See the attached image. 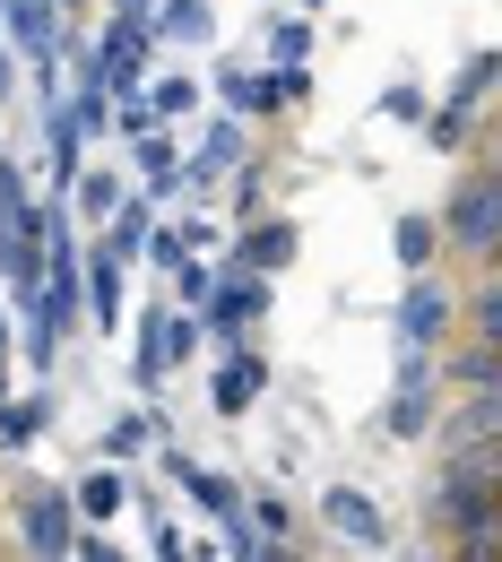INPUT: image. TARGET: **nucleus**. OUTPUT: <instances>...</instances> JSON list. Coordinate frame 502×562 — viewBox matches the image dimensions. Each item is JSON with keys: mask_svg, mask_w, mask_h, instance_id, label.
Instances as JSON below:
<instances>
[{"mask_svg": "<svg viewBox=\"0 0 502 562\" xmlns=\"http://www.w3.org/2000/svg\"><path fill=\"white\" fill-rule=\"evenodd\" d=\"M200 312H209V338H216V347H243V338L260 329V312H269V285L252 278V269H216L209 294H200Z\"/></svg>", "mask_w": 502, "mask_h": 562, "instance_id": "nucleus-1", "label": "nucleus"}, {"mask_svg": "<svg viewBox=\"0 0 502 562\" xmlns=\"http://www.w3.org/2000/svg\"><path fill=\"white\" fill-rule=\"evenodd\" d=\"M494 78H502V44H486V53H468V70L450 78V95H442V113H425V122H433L425 139H433V147H459V139H468V122H477V104L494 95Z\"/></svg>", "mask_w": 502, "mask_h": 562, "instance_id": "nucleus-2", "label": "nucleus"}, {"mask_svg": "<svg viewBox=\"0 0 502 562\" xmlns=\"http://www.w3.org/2000/svg\"><path fill=\"white\" fill-rule=\"evenodd\" d=\"M147 53H156V26H147V18H113V35H104L87 61H96V78H104L113 95H140L147 87Z\"/></svg>", "mask_w": 502, "mask_h": 562, "instance_id": "nucleus-3", "label": "nucleus"}, {"mask_svg": "<svg viewBox=\"0 0 502 562\" xmlns=\"http://www.w3.org/2000/svg\"><path fill=\"white\" fill-rule=\"evenodd\" d=\"M234 165H243V113H225V122L200 131V147H191V156H182V173H174V191H216Z\"/></svg>", "mask_w": 502, "mask_h": 562, "instance_id": "nucleus-4", "label": "nucleus"}, {"mask_svg": "<svg viewBox=\"0 0 502 562\" xmlns=\"http://www.w3.org/2000/svg\"><path fill=\"white\" fill-rule=\"evenodd\" d=\"M450 234H459L468 251L502 243V173H468V182L450 191Z\"/></svg>", "mask_w": 502, "mask_h": 562, "instance_id": "nucleus-5", "label": "nucleus"}, {"mask_svg": "<svg viewBox=\"0 0 502 562\" xmlns=\"http://www.w3.org/2000/svg\"><path fill=\"white\" fill-rule=\"evenodd\" d=\"M260 398H269V363H260L252 347H234L225 363H216V381H209V407L216 416H252Z\"/></svg>", "mask_w": 502, "mask_h": 562, "instance_id": "nucleus-6", "label": "nucleus"}, {"mask_svg": "<svg viewBox=\"0 0 502 562\" xmlns=\"http://www.w3.org/2000/svg\"><path fill=\"white\" fill-rule=\"evenodd\" d=\"M18 537H26V554H70L78 546V519H70V493H35L26 510H18Z\"/></svg>", "mask_w": 502, "mask_h": 562, "instance_id": "nucleus-7", "label": "nucleus"}, {"mask_svg": "<svg viewBox=\"0 0 502 562\" xmlns=\"http://www.w3.org/2000/svg\"><path fill=\"white\" fill-rule=\"evenodd\" d=\"M321 519H330L347 546H381V537H390L381 502H372V493H356V485H330V493H321Z\"/></svg>", "mask_w": 502, "mask_h": 562, "instance_id": "nucleus-8", "label": "nucleus"}, {"mask_svg": "<svg viewBox=\"0 0 502 562\" xmlns=\"http://www.w3.org/2000/svg\"><path fill=\"white\" fill-rule=\"evenodd\" d=\"M165 476L182 485V502H200V510H216V519H225V510H243L234 476H225V468H209V459H191V450H174V459H165Z\"/></svg>", "mask_w": 502, "mask_h": 562, "instance_id": "nucleus-9", "label": "nucleus"}, {"mask_svg": "<svg viewBox=\"0 0 502 562\" xmlns=\"http://www.w3.org/2000/svg\"><path fill=\"white\" fill-rule=\"evenodd\" d=\"M442 321H450V294H442V285L425 278V269H416L408 303H399V347H416V355H425L433 338H442Z\"/></svg>", "mask_w": 502, "mask_h": 562, "instance_id": "nucleus-10", "label": "nucleus"}, {"mask_svg": "<svg viewBox=\"0 0 502 562\" xmlns=\"http://www.w3.org/2000/svg\"><path fill=\"white\" fill-rule=\"evenodd\" d=\"M433 424V381H425V355L408 347V363H399V390H390V432L399 441H416Z\"/></svg>", "mask_w": 502, "mask_h": 562, "instance_id": "nucleus-11", "label": "nucleus"}, {"mask_svg": "<svg viewBox=\"0 0 502 562\" xmlns=\"http://www.w3.org/2000/svg\"><path fill=\"white\" fill-rule=\"evenodd\" d=\"M0 18H9V44H18V53H35V61L62 53V35H53L62 0H0Z\"/></svg>", "mask_w": 502, "mask_h": 562, "instance_id": "nucleus-12", "label": "nucleus"}, {"mask_svg": "<svg viewBox=\"0 0 502 562\" xmlns=\"http://www.w3.org/2000/svg\"><path fill=\"white\" fill-rule=\"evenodd\" d=\"M156 44H182V53H200V44H216V9L209 0H156Z\"/></svg>", "mask_w": 502, "mask_h": 562, "instance_id": "nucleus-13", "label": "nucleus"}, {"mask_svg": "<svg viewBox=\"0 0 502 562\" xmlns=\"http://www.w3.org/2000/svg\"><path fill=\"white\" fill-rule=\"evenodd\" d=\"M87 528H104V519H122L131 510V468L113 459V468H96V476H78V502H70Z\"/></svg>", "mask_w": 502, "mask_h": 562, "instance_id": "nucleus-14", "label": "nucleus"}, {"mask_svg": "<svg viewBox=\"0 0 502 562\" xmlns=\"http://www.w3.org/2000/svg\"><path fill=\"white\" fill-rule=\"evenodd\" d=\"M131 139V165H140L156 191H174V173H182V147L165 139V122H140V131H122Z\"/></svg>", "mask_w": 502, "mask_h": 562, "instance_id": "nucleus-15", "label": "nucleus"}, {"mask_svg": "<svg viewBox=\"0 0 502 562\" xmlns=\"http://www.w3.org/2000/svg\"><path fill=\"white\" fill-rule=\"evenodd\" d=\"M287 260H294V225H287V216H278V225H252L243 251H234V269H252V278H278Z\"/></svg>", "mask_w": 502, "mask_h": 562, "instance_id": "nucleus-16", "label": "nucleus"}, {"mask_svg": "<svg viewBox=\"0 0 502 562\" xmlns=\"http://www.w3.org/2000/svg\"><path fill=\"white\" fill-rule=\"evenodd\" d=\"M122 251H96L87 260V312H96V329H122Z\"/></svg>", "mask_w": 502, "mask_h": 562, "instance_id": "nucleus-17", "label": "nucleus"}, {"mask_svg": "<svg viewBox=\"0 0 502 562\" xmlns=\"http://www.w3.org/2000/svg\"><path fill=\"white\" fill-rule=\"evenodd\" d=\"M140 95H147L156 122H191V113H200V78H182V70H174V78H147Z\"/></svg>", "mask_w": 502, "mask_h": 562, "instance_id": "nucleus-18", "label": "nucleus"}, {"mask_svg": "<svg viewBox=\"0 0 502 562\" xmlns=\"http://www.w3.org/2000/svg\"><path fill=\"white\" fill-rule=\"evenodd\" d=\"M53 424V398H0V450H26Z\"/></svg>", "mask_w": 502, "mask_h": 562, "instance_id": "nucleus-19", "label": "nucleus"}, {"mask_svg": "<svg viewBox=\"0 0 502 562\" xmlns=\"http://www.w3.org/2000/svg\"><path fill=\"white\" fill-rule=\"evenodd\" d=\"M156 432H165V424L147 416V407L140 416H113L104 424V459H140V450H156Z\"/></svg>", "mask_w": 502, "mask_h": 562, "instance_id": "nucleus-20", "label": "nucleus"}, {"mask_svg": "<svg viewBox=\"0 0 502 562\" xmlns=\"http://www.w3.org/2000/svg\"><path fill=\"white\" fill-rule=\"evenodd\" d=\"M131 381H140V390L165 381V321H140V338H131Z\"/></svg>", "mask_w": 502, "mask_h": 562, "instance_id": "nucleus-21", "label": "nucleus"}, {"mask_svg": "<svg viewBox=\"0 0 502 562\" xmlns=\"http://www.w3.org/2000/svg\"><path fill=\"white\" fill-rule=\"evenodd\" d=\"M260 44H269V61H287V70L312 61V26H303V18H269V35H260Z\"/></svg>", "mask_w": 502, "mask_h": 562, "instance_id": "nucleus-22", "label": "nucleus"}, {"mask_svg": "<svg viewBox=\"0 0 502 562\" xmlns=\"http://www.w3.org/2000/svg\"><path fill=\"white\" fill-rule=\"evenodd\" d=\"M113 234H104V251H122V260H140V243H147V200H122V209L104 216Z\"/></svg>", "mask_w": 502, "mask_h": 562, "instance_id": "nucleus-23", "label": "nucleus"}, {"mask_svg": "<svg viewBox=\"0 0 502 562\" xmlns=\"http://www.w3.org/2000/svg\"><path fill=\"white\" fill-rule=\"evenodd\" d=\"M390 251H399V269L416 278V269L433 260V225H425V216H399V225H390Z\"/></svg>", "mask_w": 502, "mask_h": 562, "instance_id": "nucleus-24", "label": "nucleus"}, {"mask_svg": "<svg viewBox=\"0 0 502 562\" xmlns=\"http://www.w3.org/2000/svg\"><path fill=\"white\" fill-rule=\"evenodd\" d=\"M70 191H78V216H113L122 200H131V191H122V173H78Z\"/></svg>", "mask_w": 502, "mask_h": 562, "instance_id": "nucleus-25", "label": "nucleus"}, {"mask_svg": "<svg viewBox=\"0 0 502 562\" xmlns=\"http://www.w3.org/2000/svg\"><path fill=\"white\" fill-rule=\"evenodd\" d=\"M433 104H425V87H416V78H390V87H381V122H425Z\"/></svg>", "mask_w": 502, "mask_h": 562, "instance_id": "nucleus-26", "label": "nucleus"}, {"mask_svg": "<svg viewBox=\"0 0 502 562\" xmlns=\"http://www.w3.org/2000/svg\"><path fill=\"white\" fill-rule=\"evenodd\" d=\"M147 260H156V269H182V260H191L182 225H147Z\"/></svg>", "mask_w": 502, "mask_h": 562, "instance_id": "nucleus-27", "label": "nucleus"}, {"mask_svg": "<svg viewBox=\"0 0 502 562\" xmlns=\"http://www.w3.org/2000/svg\"><path fill=\"white\" fill-rule=\"evenodd\" d=\"M252 528H260V537H269V554H278V546H287V528H294V510L269 493V502H252Z\"/></svg>", "mask_w": 502, "mask_h": 562, "instance_id": "nucleus-28", "label": "nucleus"}, {"mask_svg": "<svg viewBox=\"0 0 502 562\" xmlns=\"http://www.w3.org/2000/svg\"><path fill=\"white\" fill-rule=\"evenodd\" d=\"M0 216H35V200H26V173L0 156Z\"/></svg>", "mask_w": 502, "mask_h": 562, "instance_id": "nucleus-29", "label": "nucleus"}, {"mask_svg": "<svg viewBox=\"0 0 502 562\" xmlns=\"http://www.w3.org/2000/svg\"><path fill=\"white\" fill-rule=\"evenodd\" d=\"M209 278H216V269H200V251H191V260L174 269V294H182V303H200V294H209Z\"/></svg>", "mask_w": 502, "mask_h": 562, "instance_id": "nucleus-30", "label": "nucleus"}, {"mask_svg": "<svg viewBox=\"0 0 502 562\" xmlns=\"http://www.w3.org/2000/svg\"><path fill=\"white\" fill-rule=\"evenodd\" d=\"M9 87H18V44H0V104H9Z\"/></svg>", "mask_w": 502, "mask_h": 562, "instance_id": "nucleus-31", "label": "nucleus"}, {"mask_svg": "<svg viewBox=\"0 0 502 562\" xmlns=\"http://www.w3.org/2000/svg\"><path fill=\"white\" fill-rule=\"evenodd\" d=\"M122 18H156V0H122Z\"/></svg>", "mask_w": 502, "mask_h": 562, "instance_id": "nucleus-32", "label": "nucleus"}, {"mask_svg": "<svg viewBox=\"0 0 502 562\" xmlns=\"http://www.w3.org/2000/svg\"><path fill=\"white\" fill-rule=\"evenodd\" d=\"M0 398H9V347H0Z\"/></svg>", "mask_w": 502, "mask_h": 562, "instance_id": "nucleus-33", "label": "nucleus"}, {"mask_svg": "<svg viewBox=\"0 0 502 562\" xmlns=\"http://www.w3.org/2000/svg\"><path fill=\"white\" fill-rule=\"evenodd\" d=\"M294 9H330V0H294Z\"/></svg>", "mask_w": 502, "mask_h": 562, "instance_id": "nucleus-34", "label": "nucleus"}, {"mask_svg": "<svg viewBox=\"0 0 502 562\" xmlns=\"http://www.w3.org/2000/svg\"><path fill=\"white\" fill-rule=\"evenodd\" d=\"M0 347H9V321H0Z\"/></svg>", "mask_w": 502, "mask_h": 562, "instance_id": "nucleus-35", "label": "nucleus"}, {"mask_svg": "<svg viewBox=\"0 0 502 562\" xmlns=\"http://www.w3.org/2000/svg\"><path fill=\"white\" fill-rule=\"evenodd\" d=\"M62 9H78V0H62Z\"/></svg>", "mask_w": 502, "mask_h": 562, "instance_id": "nucleus-36", "label": "nucleus"}]
</instances>
